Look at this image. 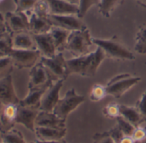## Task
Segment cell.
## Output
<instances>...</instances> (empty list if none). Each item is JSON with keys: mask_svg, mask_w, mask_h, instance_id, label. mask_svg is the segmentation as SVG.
<instances>
[{"mask_svg": "<svg viewBox=\"0 0 146 143\" xmlns=\"http://www.w3.org/2000/svg\"><path fill=\"white\" fill-rule=\"evenodd\" d=\"M135 1H136L139 5H141L142 7H143V8L146 9V0H135Z\"/></svg>", "mask_w": 146, "mask_h": 143, "instance_id": "obj_42", "label": "cell"}, {"mask_svg": "<svg viewBox=\"0 0 146 143\" xmlns=\"http://www.w3.org/2000/svg\"><path fill=\"white\" fill-rule=\"evenodd\" d=\"M8 32L12 34L29 31V17L28 13L22 11H8L5 15Z\"/></svg>", "mask_w": 146, "mask_h": 143, "instance_id": "obj_9", "label": "cell"}, {"mask_svg": "<svg viewBox=\"0 0 146 143\" xmlns=\"http://www.w3.org/2000/svg\"><path fill=\"white\" fill-rule=\"evenodd\" d=\"M11 65V61L9 56L0 57V74Z\"/></svg>", "mask_w": 146, "mask_h": 143, "instance_id": "obj_38", "label": "cell"}, {"mask_svg": "<svg viewBox=\"0 0 146 143\" xmlns=\"http://www.w3.org/2000/svg\"><path fill=\"white\" fill-rule=\"evenodd\" d=\"M49 32L52 37V40L54 41V44H55L58 53L64 52L65 50L68 37L70 35V31L66 30L62 28L52 26V28L51 29V30Z\"/></svg>", "mask_w": 146, "mask_h": 143, "instance_id": "obj_22", "label": "cell"}, {"mask_svg": "<svg viewBox=\"0 0 146 143\" xmlns=\"http://www.w3.org/2000/svg\"><path fill=\"white\" fill-rule=\"evenodd\" d=\"M65 1L72 4V5H78L79 6V4H80V0H65Z\"/></svg>", "mask_w": 146, "mask_h": 143, "instance_id": "obj_43", "label": "cell"}, {"mask_svg": "<svg viewBox=\"0 0 146 143\" xmlns=\"http://www.w3.org/2000/svg\"><path fill=\"white\" fill-rule=\"evenodd\" d=\"M131 137L136 143H140L146 138V128L141 126L136 127L131 134Z\"/></svg>", "mask_w": 146, "mask_h": 143, "instance_id": "obj_35", "label": "cell"}, {"mask_svg": "<svg viewBox=\"0 0 146 143\" xmlns=\"http://www.w3.org/2000/svg\"><path fill=\"white\" fill-rule=\"evenodd\" d=\"M101 0H80L79 4V12H78V17L83 18L86 13L90 11L91 7L94 5H99Z\"/></svg>", "mask_w": 146, "mask_h": 143, "instance_id": "obj_31", "label": "cell"}, {"mask_svg": "<svg viewBox=\"0 0 146 143\" xmlns=\"http://www.w3.org/2000/svg\"><path fill=\"white\" fill-rule=\"evenodd\" d=\"M85 101V97L77 93L74 88L68 90L65 95L56 104L53 113L58 117L66 120L68 116L78 109Z\"/></svg>", "mask_w": 146, "mask_h": 143, "instance_id": "obj_5", "label": "cell"}, {"mask_svg": "<svg viewBox=\"0 0 146 143\" xmlns=\"http://www.w3.org/2000/svg\"><path fill=\"white\" fill-rule=\"evenodd\" d=\"M12 49L13 45L11 34L7 32L0 35V57L9 56Z\"/></svg>", "mask_w": 146, "mask_h": 143, "instance_id": "obj_26", "label": "cell"}, {"mask_svg": "<svg viewBox=\"0 0 146 143\" xmlns=\"http://www.w3.org/2000/svg\"><path fill=\"white\" fill-rule=\"evenodd\" d=\"M2 143H3V142H2Z\"/></svg>", "mask_w": 146, "mask_h": 143, "instance_id": "obj_47", "label": "cell"}, {"mask_svg": "<svg viewBox=\"0 0 146 143\" xmlns=\"http://www.w3.org/2000/svg\"><path fill=\"white\" fill-rule=\"evenodd\" d=\"M48 19L52 26L64 29L69 31L84 29L87 26L78 15H48Z\"/></svg>", "mask_w": 146, "mask_h": 143, "instance_id": "obj_10", "label": "cell"}, {"mask_svg": "<svg viewBox=\"0 0 146 143\" xmlns=\"http://www.w3.org/2000/svg\"><path fill=\"white\" fill-rule=\"evenodd\" d=\"M35 142H36V143H69V142H67L66 140H64V139L59 140H50V141H42V140H36Z\"/></svg>", "mask_w": 146, "mask_h": 143, "instance_id": "obj_41", "label": "cell"}, {"mask_svg": "<svg viewBox=\"0 0 146 143\" xmlns=\"http://www.w3.org/2000/svg\"><path fill=\"white\" fill-rule=\"evenodd\" d=\"M54 80L50 75L47 69L44 65L40 61L30 68L29 72V88L40 87L46 86Z\"/></svg>", "mask_w": 146, "mask_h": 143, "instance_id": "obj_12", "label": "cell"}, {"mask_svg": "<svg viewBox=\"0 0 146 143\" xmlns=\"http://www.w3.org/2000/svg\"><path fill=\"white\" fill-rule=\"evenodd\" d=\"M13 1L16 5L15 11L28 13L34 9L39 0H13Z\"/></svg>", "mask_w": 146, "mask_h": 143, "instance_id": "obj_29", "label": "cell"}, {"mask_svg": "<svg viewBox=\"0 0 146 143\" xmlns=\"http://www.w3.org/2000/svg\"><path fill=\"white\" fill-rule=\"evenodd\" d=\"M116 122H117V127L122 131V133L125 135L131 136V134H132V133L136 128L135 126H133L128 121L124 119L121 116H119V117L116 118Z\"/></svg>", "mask_w": 146, "mask_h": 143, "instance_id": "obj_30", "label": "cell"}, {"mask_svg": "<svg viewBox=\"0 0 146 143\" xmlns=\"http://www.w3.org/2000/svg\"><path fill=\"white\" fill-rule=\"evenodd\" d=\"M93 44V38L89 29L86 28L70 33L65 50L74 57H79L91 53L90 47Z\"/></svg>", "mask_w": 146, "mask_h": 143, "instance_id": "obj_3", "label": "cell"}, {"mask_svg": "<svg viewBox=\"0 0 146 143\" xmlns=\"http://www.w3.org/2000/svg\"><path fill=\"white\" fill-rule=\"evenodd\" d=\"M40 112L39 109L17 105V115L16 122L24 126L27 129L35 133V121Z\"/></svg>", "mask_w": 146, "mask_h": 143, "instance_id": "obj_13", "label": "cell"}, {"mask_svg": "<svg viewBox=\"0 0 146 143\" xmlns=\"http://www.w3.org/2000/svg\"><path fill=\"white\" fill-rule=\"evenodd\" d=\"M64 80L54 81L45 92L40 101V110L52 112L56 104L60 99V90L64 86Z\"/></svg>", "mask_w": 146, "mask_h": 143, "instance_id": "obj_11", "label": "cell"}, {"mask_svg": "<svg viewBox=\"0 0 146 143\" xmlns=\"http://www.w3.org/2000/svg\"><path fill=\"white\" fill-rule=\"evenodd\" d=\"M32 11L40 16H44V17H47L50 14L48 5L45 0H39L36 3V5H35Z\"/></svg>", "mask_w": 146, "mask_h": 143, "instance_id": "obj_33", "label": "cell"}, {"mask_svg": "<svg viewBox=\"0 0 146 143\" xmlns=\"http://www.w3.org/2000/svg\"><path fill=\"white\" fill-rule=\"evenodd\" d=\"M103 114L105 116L112 119H116L120 116L119 104L117 103H110L103 108Z\"/></svg>", "mask_w": 146, "mask_h": 143, "instance_id": "obj_32", "label": "cell"}, {"mask_svg": "<svg viewBox=\"0 0 146 143\" xmlns=\"http://www.w3.org/2000/svg\"><path fill=\"white\" fill-rule=\"evenodd\" d=\"M5 1V0H0V4H1V3H3Z\"/></svg>", "mask_w": 146, "mask_h": 143, "instance_id": "obj_45", "label": "cell"}, {"mask_svg": "<svg viewBox=\"0 0 146 143\" xmlns=\"http://www.w3.org/2000/svg\"><path fill=\"white\" fill-rule=\"evenodd\" d=\"M9 57L11 65L18 69L32 68L40 59L41 55L38 49H12Z\"/></svg>", "mask_w": 146, "mask_h": 143, "instance_id": "obj_6", "label": "cell"}, {"mask_svg": "<svg viewBox=\"0 0 146 143\" xmlns=\"http://www.w3.org/2000/svg\"><path fill=\"white\" fill-rule=\"evenodd\" d=\"M93 43L102 48L106 57L119 60H133L135 56L125 45H123L116 35L108 39L93 38Z\"/></svg>", "mask_w": 146, "mask_h": 143, "instance_id": "obj_2", "label": "cell"}, {"mask_svg": "<svg viewBox=\"0 0 146 143\" xmlns=\"http://www.w3.org/2000/svg\"><path fill=\"white\" fill-rule=\"evenodd\" d=\"M134 49L138 53H146V25H143L138 29L136 34Z\"/></svg>", "mask_w": 146, "mask_h": 143, "instance_id": "obj_25", "label": "cell"}, {"mask_svg": "<svg viewBox=\"0 0 146 143\" xmlns=\"http://www.w3.org/2000/svg\"><path fill=\"white\" fill-rule=\"evenodd\" d=\"M124 0H101L99 7V12L105 17H110L113 11L120 6Z\"/></svg>", "mask_w": 146, "mask_h": 143, "instance_id": "obj_24", "label": "cell"}, {"mask_svg": "<svg viewBox=\"0 0 146 143\" xmlns=\"http://www.w3.org/2000/svg\"><path fill=\"white\" fill-rule=\"evenodd\" d=\"M64 119L58 117L53 112L40 110L36 121L35 127H48V128H66Z\"/></svg>", "mask_w": 146, "mask_h": 143, "instance_id": "obj_18", "label": "cell"}, {"mask_svg": "<svg viewBox=\"0 0 146 143\" xmlns=\"http://www.w3.org/2000/svg\"><path fill=\"white\" fill-rule=\"evenodd\" d=\"M7 32H8V29L6 26L5 16L2 13H0V35H3Z\"/></svg>", "mask_w": 146, "mask_h": 143, "instance_id": "obj_39", "label": "cell"}, {"mask_svg": "<svg viewBox=\"0 0 146 143\" xmlns=\"http://www.w3.org/2000/svg\"><path fill=\"white\" fill-rule=\"evenodd\" d=\"M140 143H146V138H145V139H144V140H143V141H141Z\"/></svg>", "mask_w": 146, "mask_h": 143, "instance_id": "obj_44", "label": "cell"}, {"mask_svg": "<svg viewBox=\"0 0 146 143\" xmlns=\"http://www.w3.org/2000/svg\"><path fill=\"white\" fill-rule=\"evenodd\" d=\"M136 108L139 111L140 115L142 116L143 119L146 121V92H144L139 100L137 102Z\"/></svg>", "mask_w": 146, "mask_h": 143, "instance_id": "obj_36", "label": "cell"}, {"mask_svg": "<svg viewBox=\"0 0 146 143\" xmlns=\"http://www.w3.org/2000/svg\"><path fill=\"white\" fill-rule=\"evenodd\" d=\"M141 80L139 76L131 75L130 74H121L112 78L106 85L108 95L115 98H120L130 89L137 85Z\"/></svg>", "mask_w": 146, "mask_h": 143, "instance_id": "obj_4", "label": "cell"}, {"mask_svg": "<svg viewBox=\"0 0 146 143\" xmlns=\"http://www.w3.org/2000/svg\"><path fill=\"white\" fill-rule=\"evenodd\" d=\"M120 108V116L131 123L133 126L137 127L142 122H144L142 116L136 107H131L125 104H119Z\"/></svg>", "mask_w": 146, "mask_h": 143, "instance_id": "obj_23", "label": "cell"}, {"mask_svg": "<svg viewBox=\"0 0 146 143\" xmlns=\"http://www.w3.org/2000/svg\"><path fill=\"white\" fill-rule=\"evenodd\" d=\"M21 99L17 97L11 73L0 78V104L5 106L9 104H19Z\"/></svg>", "mask_w": 146, "mask_h": 143, "instance_id": "obj_8", "label": "cell"}, {"mask_svg": "<svg viewBox=\"0 0 146 143\" xmlns=\"http://www.w3.org/2000/svg\"><path fill=\"white\" fill-rule=\"evenodd\" d=\"M40 61L47 69L54 80H66V59L64 57L63 52L58 53L52 58L41 57Z\"/></svg>", "mask_w": 146, "mask_h": 143, "instance_id": "obj_7", "label": "cell"}, {"mask_svg": "<svg viewBox=\"0 0 146 143\" xmlns=\"http://www.w3.org/2000/svg\"><path fill=\"white\" fill-rule=\"evenodd\" d=\"M30 143H36V142H35H35H30Z\"/></svg>", "mask_w": 146, "mask_h": 143, "instance_id": "obj_46", "label": "cell"}, {"mask_svg": "<svg viewBox=\"0 0 146 143\" xmlns=\"http://www.w3.org/2000/svg\"><path fill=\"white\" fill-rule=\"evenodd\" d=\"M35 134L37 140L42 141L50 140H59L64 139L66 134V128H56L48 127H40L36 126Z\"/></svg>", "mask_w": 146, "mask_h": 143, "instance_id": "obj_20", "label": "cell"}, {"mask_svg": "<svg viewBox=\"0 0 146 143\" xmlns=\"http://www.w3.org/2000/svg\"><path fill=\"white\" fill-rule=\"evenodd\" d=\"M119 143H136L131 136H126L125 135L119 141Z\"/></svg>", "mask_w": 146, "mask_h": 143, "instance_id": "obj_40", "label": "cell"}, {"mask_svg": "<svg viewBox=\"0 0 146 143\" xmlns=\"http://www.w3.org/2000/svg\"><path fill=\"white\" fill-rule=\"evenodd\" d=\"M93 143H117L108 131L96 134L93 139Z\"/></svg>", "mask_w": 146, "mask_h": 143, "instance_id": "obj_34", "label": "cell"}, {"mask_svg": "<svg viewBox=\"0 0 146 143\" xmlns=\"http://www.w3.org/2000/svg\"><path fill=\"white\" fill-rule=\"evenodd\" d=\"M108 132L109 134L114 139V140H115L117 143H119L120 140L125 136V134H124L122 133V131L117 127V125H116L114 128H111L110 130H108Z\"/></svg>", "mask_w": 146, "mask_h": 143, "instance_id": "obj_37", "label": "cell"}, {"mask_svg": "<svg viewBox=\"0 0 146 143\" xmlns=\"http://www.w3.org/2000/svg\"><path fill=\"white\" fill-rule=\"evenodd\" d=\"M54 82V81H53ZM50 83L46 86H40V87H35V88H29V92L27 96L21 99L19 104L23 106H27V107H31V108H35L40 110V101L42 98L43 94L45 93L46 90L53 83Z\"/></svg>", "mask_w": 146, "mask_h": 143, "instance_id": "obj_19", "label": "cell"}, {"mask_svg": "<svg viewBox=\"0 0 146 143\" xmlns=\"http://www.w3.org/2000/svg\"><path fill=\"white\" fill-rule=\"evenodd\" d=\"M108 96L106 86L101 84H96L93 86L90 93V98L93 102H99L104 98Z\"/></svg>", "mask_w": 146, "mask_h": 143, "instance_id": "obj_28", "label": "cell"}, {"mask_svg": "<svg viewBox=\"0 0 146 143\" xmlns=\"http://www.w3.org/2000/svg\"><path fill=\"white\" fill-rule=\"evenodd\" d=\"M29 13V32L37 35V34H43L47 33L52 28V23H50L47 17L40 16L32 11L28 12Z\"/></svg>", "mask_w": 146, "mask_h": 143, "instance_id": "obj_17", "label": "cell"}, {"mask_svg": "<svg viewBox=\"0 0 146 143\" xmlns=\"http://www.w3.org/2000/svg\"><path fill=\"white\" fill-rule=\"evenodd\" d=\"M3 143H27L23 134L17 129H11L6 133H1Z\"/></svg>", "mask_w": 146, "mask_h": 143, "instance_id": "obj_27", "label": "cell"}, {"mask_svg": "<svg viewBox=\"0 0 146 143\" xmlns=\"http://www.w3.org/2000/svg\"><path fill=\"white\" fill-rule=\"evenodd\" d=\"M36 44V47L40 53L41 57L52 58L58 53L54 41L50 32L43 34H32Z\"/></svg>", "mask_w": 146, "mask_h": 143, "instance_id": "obj_14", "label": "cell"}, {"mask_svg": "<svg viewBox=\"0 0 146 143\" xmlns=\"http://www.w3.org/2000/svg\"><path fill=\"white\" fill-rule=\"evenodd\" d=\"M18 104H9L0 110V133H6L14 128Z\"/></svg>", "mask_w": 146, "mask_h": 143, "instance_id": "obj_15", "label": "cell"}, {"mask_svg": "<svg viewBox=\"0 0 146 143\" xmlns=\"http://www.w3.org/2000/svg\"><path fill=\"white\" fill-rule=\"evenodd\" d=\"M105 58L104 52L97 47L95 51L86 55L66 59V75L68 77L71 74H79L83 77H94Z\"/></svg>", "mask_w": 146, "mask_h": 143, "instance_id": "obj_1", "label": "cell"}, {"mask_svg": "<svg viewBox=\"0 0 146 143\" xmlns=\"http://www.w3.org/2000/svg\"><path fill=\"white\" fill-rule=\"evenodd\" d=\"M11 35L14 49H37L34 36L29 31H22Z\"/></svg>", "mask_w": 146, "mask_h": 143, "instance_id": "obj_21", "label": "cell"}, {"mask_svg": "<svg viewBox=\"0 0 146 143\" xmlns=\"http://www.w3.org/2000/svg\"><path fill=\"white\" fill-rule=\"evenodd\" d=\"M51 15H78L79 6L65 0H45Z\"/></svg>", "mask_w": 146, "mask_h": 143, "instance_id": "obj_16", "label": "cell"}]
</instances>
